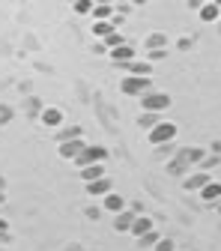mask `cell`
Instances as JSON below:
<instances>
[{
    "mask_svg": "<svg viewBox=\"0 0 221 251\" xmlns=\"http://www.w3.org/2000/svg\"><path fill=\"white\" fill-rule=\"evenodd\" d=\"M173 105V99L168 96V93L162 90H147L144 96H141V111H152V114H162Z\"/></svg>",
    "mask_w": 221,
    "mask_h": 251,
    "instance_id": "cell-1",
    "label": "cell"
},
{
    "mask_svg": "<svg viewBox=\"0 0 221 251\" xmlns=\"http://www.w3.org/2000/svg\"><path fill=\"white\" fill-rule=\"evenodd\" d=\"M147 138H149V144H152V147L173 144V138H176V123H171V120H162V123H155L152 129L147 132Z\"/></svg>",
    "mask_w": 221,
    "mask_h": 251,
    "instance_id": "cell-2",
    "label": "cell"
},
{
    "mask_svg": "<svg viewBox=\"0 0 221 251\" xmlns=\"http://www.w3.org/2000/svg\"><path fill=\"white\" fill-rule=\"evenodd\" d=\"M108 155H111V152H108V147H102V144H87V147H84V152L75 159V165H78V168L93 165V162L105 165V162H108Z\"/></svg>",
    "mask_w": 221,
    "mask_h": 251,
    "instance_id": "cell-3",
    "label": "cell"
},
{
    "mask_svg": "<svg viewBox=\"0 0 221 251\" xmlns=\"http://www.w3.org/2000/svg\"><path fill=\"white\" fill-rule=\"evenodd\" d=\"M147 90H149V78L141 75H125L120 81V93H125V96H144Z\"/></svg>",
    "mask_w": 221,
    "mask_h": 251,
    "instance_id": "cell-4",
    "label": "cell"
},
{
    "mask_svg": "<svg viewBox=\"0 0 221 251\" xmlns=\"http://www.w3.org/2000/svg\"><path fill=\"white\" fill-rule=\"evenodd\" d=\"M84 147H87V141H84V138H66V141H60L57 152H60V159H66V162H75L78 155L84 152Z\"/></svg>",
    "mask_w": 221,
    "mask_h": 251,
    "instance_id": "cell-5",
    "label": "cell"
},
{
    "mask_svg": "<svg viewBox=\"0 0 221 251\" xmlns=\"http://www.w3.org/2000/svg\"><path fill=\"white\" fill-rule=\"evenodd\" d=\"M84 188H87L90 198H105L108 192H114V179H111V176H99V179L84 182Z\"/></svg>",
    "mask_w": 221,
    "mask_h": 251,
    "instance_id": "cell-6",
    "label": "cell"
},
{
    "mask_svg": "<svg viewBox=\"0 0 221 251\" xmlns=\"http://www.w3.org/2000/svg\"><path fill=\"white\" fill-rule=\"evenodd\" d=\"M108 57H111L114 63H120V66L125 69V66H129V63H132V60L138 57V51H135L132 45H125V42H123V45H117V48H111V51H108Z\"/></svg>",
    "mask_w": 221,
    "mask_h": 251,
    "instance_id": "cell-7",
    "label": "cell"
},
{
    "mask_svg": "<svg viewBox=\"0 0 221 251\" xmlns=\"http://www.w3.org/2000/svg\"><path fill=\"white\" fill-rule=\"evenodd\" d=\"M39 123L45 126V129H60V126L66 123V117H63L60 108H42L39 111Z\"/></svg>",
    "mask_w": 221,
    "mask_h": 251,
    "instance_id": "cell-8",
    "label": "cell"
},
{
    "mask_svg": "<svg viewBox=\"0 0 221 251\" xmlns=\"http://www.w3.org/2000/svg\"><path fill=\"white\" fill-rule=\"evenodd\" d=\"M212 176L206 174V171H195V174H185L182 176V188H185V192H200V188L209 182Z\"/></svg>",
    "mask_w": 221,
    "mask_h": 251,
    "instance_id": "cell-9",
    "label": "cell"
},
{
    "mask_svg": "<svg viewBox=\"0 0 221 251\" xmlns=\"http://www.w3.org/2000/svg\"><path fill=\"white\" fill-rule=\"evenodd\" d=\"M197 195H200L203 203H218V201H221V182H218V179H209Z\"/></svg>",
    "mask_w": 221,
    "mask_h": 251,
    "instance_id": "cell-10",
    "label": "cell"
},
{
    "mask_svg": "<svg viewBox=\"0 0 221 251\" xmlns=\"http://www.w3.org/2000/svg\"><path fill=\"white\" fill-rule=\"evenodd\" d=\"M102 209L117 215V212H123V209H125V198H123L120 192H108V195L102 198Z\"/></svg>",
    "mask_w": 221,
    "mask_h": 251,
    "instance_id": "cell-11",
    "label": "cell"
},
{
    "mask_svg": "<svg viewBox=\"0 0 221 251\" xmlns=\"http://www.w3.org/2000/svg\"><path fill=\"white\" fill-rule=\"evenodd\" d=\"M176 159H182L188 168H192V165H200V162L206 159V152H203V150H197V147H182V150L176 152Z\"/></svg>",
    "mask_w": 221,
    "mask_h": 251,
    "instance_id": "cell-12",
    "label": "cell"
},
{
    "mask_svg": "<svg viewBox=\"0 0 221 251\" xmlns=\"http://www.w3.org/2000/svg\"><path fill=\"white\" fill-rule=\"evenodd\" d=\"M135 215H138V212H132V209L117 212V218H114V230H117V233H129L132 225H135Z\"/></svg>",
    "mask_w": 221,
    "mask_h": 251,
    "instance_id": "cell-13",
    "label": "cell"
},
{
    "mask_svg": "<svg viewBox=\"0 0 221 251\" xmlns=\"http://www.w3.org/2000/svg\"><path fill=\"white\" fill-rule=\"evenodd\" d=\"M123 72H125V75H141V78H149V75H152V63H149V60H138V57H135V60H132Z\"/></svg>",
    "mask_w": 221,
    "mask_h": 251,
    "instance_id": "cell-14",
    "label": "cell"
},
{
    "mask_svg": "<svg viewBox=\"0 0 221 251\" xmlns=\"http://www.w3.org/2000/svg\"><path fill=\"white\" fill-rule=\"evenodd\" d=\"M114 30H117L114 18H93V36L96 39H105L108 33H114Z\"/></svg>",
    "mask_w": 221,
    "mask_h": 251,
    "instance_id": "cell-15",
    "label": "cell"
},
{
    "mask_svg": "<svg viewBox=\"0 0 221 251\" xmlns=\"http://www.w3.org/2000/svg\"><path fill=\"white\" fill-rule=\"evenodd\" d=\"M197 12H200V21H206V24H215V21L221 18V6L212 3V0H206V3H203Z\"/></svg>",
    "mask_w": 221,
    "mask_h": 251,
    "instance_id": "cell-16",
    "label": "cell"
},
{
    "mask_svg": "<svg viewBox=\"0 0 221 251\" xmlns=\"http://www.w3.org/2000/svg\"><path fill=\"white\" fill-rule=\"evenodd\" d=\"M78 171H81V179H84V182H90V179H99V176H108V174H105V165H99V162L84 165V168H78Z\"/></svg>",
    "mask_w": 221,
    "mask_h": 251,
    "instance_id": "cell-17",
    "label": "cell"
},
{
    "mask_svg": "<svg viewBox=\"0 0 221 251\" xmlns=\"http://www.w3.org/2000/svg\"><path fill=\"white\" fill-rule=\"evenodd\" d=\"M152 227H155V222H152V218L138 212V215H135V225H132V230H129V233H135V236H144V233H147V230H152Z\"/></svg>",
    "mask_w": 221,
    "mask_h": 251,
    "instance_id": "cell-18",
    "label": "cell"
},
{
    "mask_svg": "<svg viewBox=\"0 0 221 251\" xmlns=\"http://www.w3.org/2000/svg\"><path fill=\"white\" fill-rule=\"evenodd\" d=\"M144 48H149V51H155V48H168V36H165V33H152V36L144 39Z\"/></svg>",
    "mask_w": 221,
    "mask_h": 251,
    "instance_id": "cell-19",
    "label": "cell"
},
{
    "mask_svg": "<svg viewBox=\"0 0 221 251\" xmlns=\"http://www.w3.org/2000/svg\"><path fill=\"white\" fill-rule=\"evenodd\" d=\"M93 18H114V9L108 0H96V6H93Z\"/></svg>",
    "mask_w": 221,
    "mask_h": 251,
    "instance_id": "cell-20",
    "label": "cell"
},
{
    "mask_svg": "<svg viewBox=\"0 0 221 251\" xmlns=\"http://www.w3.org/2000/svg\"><path fill=\"white\" fill-rule=\"evenodd\" d=\"M155 123H162V120H159V114H152V111H141V120H138L141 129H147V132H149Z\"/></svg>",
    "mask_w": 221,
    "mask_h": 251,
    "instance_id": "cell-21",
    "label": "cell"
},
{
    "mask_svg": "<svg viewBox=\"0 0 221 251\" xmlns=\"http://www.w3.org/2000/svg\"><path fill=\"white\" fill-rule=\"evenodd\" d=\"M159 239H162V233H159V230H155V227H152V230H147L144 236H138V242H141L144 248H152V245H155V242H159Z\"/></svg>",
    "mask_w": 221,
    "mask_h": 251,
    "instance_id": "cell-22",
    "label": "cell"
},
{
    "mask_svg": "<svg viewBox=\"0 0 221 251\" xmlns=\"http://www.w3.org/2000/svg\"><path fill=\"white\" fill-rule=\"evenodd\" d=\"M93 6H96V0H75L72 3V9L78 15H93Z\"/></svg>",
    "mask_w": 221,
    "mask_h": 251,
    "instance_id": "cell-23",
    "label": "cell"
},
{
    "mask_svg": "<svg viewBox=\"0 0 221 251\" xmlns=\"http://www.w3.org/2000/svg\"><path fill=\"white\" fill-rule=\"evenodd\" d=\"M185 168H188V165H185L182 159H171V162H168V171H171L173 176H182V174H185Z\"/></svg>",
    "mask_w": 221,
    "mask_h": 251,
    "instance_id": "cell-24",
    "label": "cell"
},
{
    "mask_svg": "<svg viewBox=\"0 0 221 251\" xmlns=\"http://www.w3.org/2000/svg\"><path fill=\"white\" fill-rule=\"evenodd\" d=\"M152 248H155V251H176V242H173V239H165V236H162V239L155 242Z\"/></svg>",
    "mask_w": 221,
    "mask_h": 251,
    "instance_id": "cell-25",
    "label": "cell"
},
{
    "mask_svg": "<svg viewBox=\"0 0 221 251\" xmlns=\"http://www.w3.org/2000/svg\"><path fill=\"white\" fill-rule=\"evenodd\" d=\"M66 138H84L81 135V126H69V129H63L60 132V141H66Z\"/></svg>",
    "mask_w": 221,
    "mask_h": 251,
    "instance_id": "cell-26",
    "label": "cell"
},
{
    "mask_svg": "<svg viewBox=\"0 0 221 251\" xmlns=\"http://www.w3.org/2000/svg\"><path fill=\"white\" fill-rule=\"evenodd\" d=\"M105 45H108V51H111V48H117V45H123V36H120V33H117V30H114V33H108V36H105Z\"/></svg>",
    "mask_w": 221,
    "mask_h": 251,
    "instance_id": "cell-27",
    "label": "cell"
},
{
    "mask_svg": "<svg viewBox=\"0 0 221 251\" xmlns=\"http://www.w3.org/2000/svg\"><path fill=\"white\" fill-rule=\"evenodd\" d=\"M12 120V108L9 105H0V126H6Z\"/></svg>",
    "mask_w": 221,
    "mask_h": 251,
    "instance_id": "cell-28",
    "label": "cell"
},
{
    "mask_svg": "<svg viewBox=\"0 0 221 251\" xmlns=\"http://www.w3.org/2000/svg\"><path fill=\"white\" fill-rule=\"evenodd\" d=\"M218 162H221L218 155H212V159H203V162H200V168H203V171H209V168H218Z\"/></svg>",
    "mask_w": 221,
    "mask_h": 251,
    "instance_id": "cell-29",
    "label": "cell"
},
{
    "mask_svg": "<svg viewBox=\"0 0 221 251\" xmlns=\"http://www.w3.org/2000/svg\"><path fill=\"white\" fill-rule=\"evenodd\" d=\"M6 233H9V222H6L3 215H0V236H6Z\"/></svg>",
    "mask_w": 221,
    "mask_h": 251,
    "instance_id": "cell-30",
    "label": "cell"
},
{
    "mask_svg": "<svg viewBox=\"0 0 221 251\" xmlns=\"http://www.w3.org/2000/svg\"><path fill=\"white\" fill-rule=\"evenodd\" d=\"M209 152H212V155H221V141H215V144L209 147Z\"/></svg>",
    "mask_w": 221,
    "mask_h": 251,
    "instance_id": "cell-31",
    "label": "cell"
},
{
    "mask_svg": "<svg viewBox=\"0 0 221 251\" xmlns=\"http://www.w3.org/2000/svg\"><path fill=\"white\" fill-rule=\"evenodd\" d=\"M99 212H102L99 206H90V209H87V215H90V218H99Z\"/></svg>",
    "mask_w": 221,
    "mask_h": 251,
    "instance_id": "cell-32",
    "label": "cell"
},
{
    "mask_svg": "<svg viewBox=\"0 0 221 251\" xmlns=\"http://www.w3.org/2000/svg\"><path fill=\"white\" fill-rule=\"evenodd\" d=\"M6 203V192H0V206H3Z\"/></svg>",
    "mask_w": 221,
    "mask_h": 251,
    "instance_id": "cell-33",
    "label": "cell"
},
{
    "mask_svg": "<svg viewBox=\"0 0 221 251\" xmlns=\"http://www.w3.org/2000/svg\"><path fill=\"white\" fill-rule=\"evenodd\" d=\"M3 188H6V179H3V176H0V192H3Z\"/></svg>",
    "mask_w": 221,
    "mask_h": 251,
    "instance_id": "cell-34",
    "label": "cell"
},
{
    "mask_svg": "<svg viewBox=\"0 0 221 251\" xmlns=\"http://www.w3.org/2000/svg\"><path fill=\"white\" fill-rule=\"evenodd\" d=\"M215 27H218V33H221V18H218V21H215Z\"/></svg>",
    "mask_w": 221,
    "mask_h": 251,
    "instance_id": "cell-35",
    "label": "cell"
},
{
    "mask_svg": "<svg viewBox=\"0 0 221 251\" xmlns=\"http://www.w3.org/2000/svg\"><path fill=\"white\" fill-rule=\"evenodd\" d=\"M212 3H218V6H221V0H212Z\"/></svg>",
    "mask_w": 221,
    "mask_h": 251,
    "instance_id": "cell-36",
    "label": "cell"
},
{
    "mask_svg": "<svg viewBox=\"0 0 221 251\" xmlns=\"http://www.w3.org/2000/svg\"><path fill=\"white\" fill-rule=\"evenodd\" d=\"M218 212H221V201H218Z\"/></svg>",
    "mask_w": 221,
    "mask_h": 251,
    "instance_id": "cell-37",
    "label": "cell"
}]
</instances>
